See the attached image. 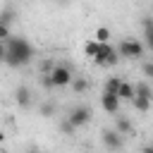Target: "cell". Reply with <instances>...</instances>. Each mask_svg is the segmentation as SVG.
I'll list each match as a JSON object with an SVG mask.
<instances>
[{
  "instance_id": "1",
  "label": "cell",
  "mask_w": 153,
  "mask_h": 153,
  "mask_svg": "<svg viewBox=\"0 0 153 153\" xmlns=\"http://www.w3.org/2000/svg\"><path fill=\"white\" fill-rule=\"evenodd\" d=\"M33 60V45L22 36H7L5 38V65L7 67H26Z\"/></svg>"
},
{
  "instance_id": "2",
  "label": "cell",
  "mask_w": 153,
  "mask_h": 153,
  "mask_svg": "<svg viewBox=\"0 0 153 153\" xmlns=\"http://www.w3.org/2000/svg\"><path fill=\"white\" fill-rule=\"evenodd\" d=\"M115 50L122 60H141L146 55V45L139 38H124V41H120V45Z\"/></svg>"
},
{
  "instance_id": "3",
  "label": "cell",
  "mask_w": 153,
  "mask_h": 153,
  "mask_svg": "<svg viewBox=\"0 0 153 153\" xmlns=\"http://www.w3.org/2000/svg\"><path fill=\"white\" fill-rule=\"evenodd\" d=\"M48 76H50V84H53V88H62V86H69V81H72V69H69V65H53L50 67V72H45Z\"/></svg>"
},
{
  "instance_id": "4",
  "label": "cell",
  "mask_w": 153,
  "mask_h": 153,
  "mask_svg": "<svg viewBox=\"0 0 153 153\" xmlns=\"http://www.w3.org/2000/svg\"><path fill=\"white\" fill-rule=\"evenodd\" d=\"M96 65H117L120 62V55H117V50L105 41V43H98V50H96V55L91 57Z\"/></svg>"
},
{
  "instance_id": "5",
  "label": "cell",
  "mask_w": 153,
  "mask_h": 153,
  "mask_svg": "<svg viewBox=\"0 0 153 153\" xmlns=\"http://www.w3.org/2000/svg\"><path fill=\"white\" fill-rule=\"evenodd\" d=\"M100 139H103L105 148H110V151H122L124 148V134H120L117 129H103Z\"/></svg>"
},
{
  "instance_id": "6",
  "label": "cell",
  "mask_w": 153,
  "mask_h": 153,
  "mask_svg": "<svg viewBox=\"0 0 153 153\" xmlns=\"http://www.w3.org/2000/svg\"><path fill=\"white\" fill-rule=\"evenodd\" d=\"M67 120L79 129V127H84V124H88V122H91V110H88L86 105H76V108H72V110H69Z\"/></svg>"
},
{
  "instance_id": "7",
  "label": "cell",
  "mask_w": 153,
  "mask_h": 153,
  "mask_svg": "<svg viewBox=\"0 0 153 153\" xmlns=\"http://www.w3.org/2000/svg\"><path fill=\"white\" fill-rule=\"evenodd\" d=\"M100 105H103V110H105L108 115H117V112H120V98H117V93H108V91H103V96H100Z\"/></svg>"
},
{
  "instance_id": "8",
  "label": "cell",
  "mask_w": 153,
  "mask_h": 153,
  "mask_svg": "<svg viewBox=\"0 0 153 153\" xmlns=\"http://www.w3.org/2000/svg\"><path fill=\"white\" fill-rule=\"evenodd\" d=\"M14 100H17L19 108H29L31 105V91L26 86H17L14 88Z\"/></svg>"
},
{
  "instance_id": "9",
  "label": "cell",
  "mask_w": 153,
  "mask_h": 153,
  "mask_svg": "<svg viewBox=\"0 0 153 153\" xmlns=\"http://www.w3.org/2000/svg\"><path fill=\"white\" fill-rule=\"evenodd\" d=\"M117 98H120V100H131V98H134V86L122 79L120 86H117Z\"/></svg>"
},
{
  "instance_id": "10",
  "label": "cell",
  "mask_w": 153,
  "mask_h": 153,
  "mask_svg": "<svg viewBox=\"0 0 153 153\" xmlns=\"http://www.w3.org/2000/svg\"><path fill=\"white\" fill-rule=\"evenodd\" d=\"M17 19H19V14H17V10H14V7H2V10H0V24L12 26Z\"/></svg>"
},
{
  "instance_id": "11",
  "label": "cell",
  "mask_w": 153,
  "mask_h": 153,
  "mask_svg": "<svg viewBox=\"0 0 153 153\" xmlns=\"http://www.w3.org/2000/svg\"><path fill=\"white\" fill-rule=\"evenodd\" d=\"M134 96H143V98H153V88L148 81H136L134 84Z\"/></svg>"
},
{
  "instance_id": "12",
  "label": "cell",
  "mask_w": 153,
  "mask_h": 153,
  "mask_svg": "<svg viewBox=\"0 0 153 153\" xmlns=\"http://www.w3.org/2000/svg\"><path fill=\"white\" fill-rule=\"evenodd\" d=\"M112 129H117L120 134H131V129H134V127H131V122H129L127 117L117 115V117H115V127H112Z\"/></svg>"
},
{
  "instance_id": "13",
  "label": "cell",
  "mask_w": 153,
  "mask_h": 153,
  "mask_svg": "<svg viewBox=\"0 0 153 153\" xmlns=\"http://www.w3.org/2000/svg\"><path fill=\"white\" fill-rule=\"evenodd\" d=\"M143 38H146V48H153V22H151V17H143Z\"/></svg>"
},
{
  "instance_id": "14",
  "label": "cell",
  "mask_w": 153,
  "mask_h": 153,
  "mask_svg": "<svg viewBox=\"0 0 153 153\" xmlns=\"http://www.w3.org/2000/svg\"><path fill=\"white\" fill-rule=\"evenodd\" d=\"M69 86H72L74 93H86V91H88V81H86L84 76H72Z\"/></svg>"
},
{
  "instance_id": "15",
  "label": "cell",
  "mask_w": 153,
  "mask_h": 153,
  "mask_svg": "<svg viewBox=\"0 0 153 153\" xmlns=\"http://www.w3.org/2000/svg\"><path fill=\"white\" fill-rule=\"evenodd\" d=\"M129 103H134V110H139V112H148V110H151V98H143V96H134Z\"/></svg>"
},
{
  "instance_id": "16",
  "label": "cell",
  "mask_w": 153,
  "mask_h": 153,
  "mask_svg": "<svg viewBox=\"0 0 153 153\" xmlns=\"http://www.w3.org/2000/svg\"><path fill=\"white\" fill-rule=\"evenodd\" d=\"M120 81H122V76H108V81H105V88H103V91H108V93H117Z\"/></svg>"
},
{
  "instance_id": "17",
  "label": "cell",
  "mask_w": 153,
  "mask_h": 153,
  "mask_svg": "<svg viewBox=\"0 0 153 153\" xmlns=\"http://www.w3.org/2000/svg\"><path fill=\"white\" fill-rule=\"evenodd\" d=\"M55 110H57V108H55V103H43V105L38 108V115L48 120V117H53V115H55Z\"/></svg>"
},
{
  "instance_id": "18",
  "label": "cell",
  "mask_w": 153,
  "mask_h": 153,
  "mask_svg": "<svg viewBox=\"0 0 153 153\" xmlns=\"http://www.w3.org/2000/svg\"><path fill=\"white\" fill-rule=\"evenodd\" d=\"M98 43H105V41H110V29L108 26H100V29H96V36H93Z\"/></svg>"
},
{
  "instance_id": "19",
  "label": "cell",
  "mask_w": 153,
  "mask_h": 153,
  "mask_svg": "<svg viewBox=\"0 0 153 153\" xmlns=\"http://www.w3.org/2000/svg\"><path fill=\"white\" fill-rule=\"evenodd\" d=\"M96 50H98V41H96V38H91V41L84 43V53H86V57H93Z\"/></svg>"
},
{
  "instance_id": "20",
  "label": "cell",
  "mask_w": 153,
  "mask_h": 153,
  "mask_svg": "<svg viewBox=\"0 0 153 153\" xmlns=\"http://www.w3.org/2000/svg\"><path fill=\"white\" fill-rule=\"evenodd\" d=\"M60 131H62V134H67V136H72V134L76 131V127H74V124L65 117V120H60Z\"/></svg>"
},
{
  "instance_id": "21",
  "label": "cell",
  "mask_w": 153,
  "mask_h": 153,
  "mask_svg": "<svg viewBox=\"0 0 153 153\" xmlns=\"http://www.w3.org/2000/svg\"><path fill=\"white\" fill-rule=\"evenodd\" d=\"M10 33H12V31H10V26H7V24H0V41H5Z\"/></svg>"
},
{
  "instance_id": "22",
  "label": "cell",
  "mask_w": 153,
  "mask_h": 153,
  "mask_svg": "<svg viewBox=\"0 0 153 153\" xmlns=\"http://www.w3.org/2000/svg\"><path fill=\"white\" fill-rule=\"evenodd\" d=\"M143 74H146V76H153V62H151V60L143 62Z\"/></svg>"
},
{
  "instance_id": "23",
  "label": "cell",
  "mask_w": 153,
  "mask_h": 153,
  "mask_svg": "<svg viewBox=\"0 0 153 153\" xmlns=\"http://www.w3.org/2000/svg\"><path fill=\"white\" fill-rule=\"evenodd\" d=\"M53 65H55V62H50V60H45V62L41 65V72H43V74H45V72H50V67H53Z\"/></svg>"
},
{
  "instance_id": "24",
  "label": "cell",
  "mask_w": 153,
  "mask_h": 153,
  "mask_svg": "<svg viewBox=\"0 0 153 153\" xmlns=\"http://www.w3.org/2000/svg\"><path fill=\"white\" fill-rule=\"evenodd\" d=\"M5 60V41H0V62Z\"/></svg>"
},
{
  "instance_id": "25",
  "label": "cell",
  "mask_w": 153,
  "mask_h": 153,
  "mask_svg": "<svg viewBox=\"0 0 153 153\" xmlns=\"http://www.w3.org/2000/svg\"><path fill=\"white\" fill-rule=\"evenodd\" d=\"M2 141H5V134H2V131H0V143H2Z\"/></svg>"
},
{
  "instance_id": "26",
  "label": "cell",
  "mask_w": 153,
  "mask_h": 153,
  "mask_svg": "<svg viewBox=\"0 0 153 153\" xmlns=\"http://www.w3.org/2000/svg\"><path fill=\"white\" fill-rule=\"evenodd\" d=\"M60 2H69V0H60Z\"/></svg>"
}]
</instances>
